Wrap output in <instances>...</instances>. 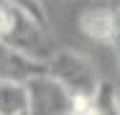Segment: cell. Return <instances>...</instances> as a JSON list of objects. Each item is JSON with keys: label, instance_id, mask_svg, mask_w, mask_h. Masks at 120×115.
Instances as JSON below:
<instances>
[{"label": "cell", "instance_id": "cell-1", "mask_svg": "<svg viewBox=\"0 0 120 115\" xmlns=\"http://www.w3.org/2000/svg\"><path fill=\"white\" fill-rule=\"evenodd\" d=\"M46 74L56 84H61L72 100H90V102L102 82L95 61L90 56L74 49H64V46H59L54 56L46 61Z\"/></svg>", "mask_w": 120, "mask_h": 115}, {"label": "cell", "instance_id": "cell-2", "mask_svg": "<svg viewBox=\"0 0 120 115\" xmlns=\"http://www.w3.org/2000/svg\"><path fill=\"white\" fill-rule=\"evenodd\" d=\"M0 41L8 44L10 49H15L18 54H23L26 59L38 61V64H46L54 56V51L59 49L44 26L33 23L31 18H26L23 13H18L13 8H10V26H8V31L3 33Z\"/></svg>", "mask_w": 120, "mask_h": 115}, {"label": "cell", "instance_id": "cell-3", "mask_svg": "<svg viewBox=\"0 0 120 115\" xmlns=\"http://www.w3.org/2000/svg\"><path fill=\"white\" fill-rule=\"evenodd\" d=\"M23 84L28 92V113L26 115H67L72 110V97L46 72L31 77Z\"/></svg>", "mask_w": 120, "mask_h": 115}, {"label": "cell", "instance_id": "cell-4", "mask_svg": "<svg viewBox=\"0 0 120 115\" xmlns=\"http://www.w3.org/2000/svg\"><path fill=\"white\" fill-rule=\"evenodd\" d=\"M79 28L87 38L102 46H118V3L87 8L79 15Z\"/></svg>", "mask_w": 120, "mask_h": 115}, {"label": "cell", "instance_id": "cell-5", "mask_svg": "<svg viewBox=\"0 0 120 115\" xmlns=\"http://www.w3.org/2000/svg\"><path fill=\"white\" fill-rule=\"evenodd\" d=\"M46 64L31 61L23 54H18L15 49L0 41V79H10V82H28L36 74H44Z\"/></svg>", "mask_w": 120, "mask_h": 115}, {"label": "cell", "instance_id": "cell-6", "mask_svg": "<svg viewBox=\"0 0 120 115\" xmlns=\"http://www.w3.org/2000/svg\"><path fill=\"white\" fill-rule=\"evenodd\" d=\"M26 113H28L26 84L0 79V115H26Z\"/></svg>", "mask_w": 120, "mask_h": 115}, {"label": "cell", "instance_id": "cell-7", "mask_svg": "<svg viewBox=\"0 0 120 115\" xmlns=\"http://www.w3.org/2000/svg\"><path fill=\"white\" fill-rule=\"evenodd\" d=\"M92 110L95 115H120L118 110V87L107 79L100 82L95 97H92Z\"/></svg>", "mask_w": 120, "mask_h": 115}, {"label": "cell", "instance_id": "cell-8", "mask_svg": "<svg viewBox=\"0 0 120 115\" xmlns=\"http://www.w3.org/2000/svg\"><path fill=\"white\" fill-rule=\"evenodd\" d=\"M8 8H13V10H18V13H23L26 18H31L33 23H38V26H49V13H46V5H44V0H3Z\"/></svg>", "mask_w": 120, "mask_h": 115}, {"label": "cell", "instance_id": "cell-9", "mask_svg": "<svg viewBox=\"0 0 120 115\" xmlns=\"http://www.w3.org/2000/svg\"><path fill=\"white\" fill-rule=\"evenodd\" d=\"M67 115H95V110L90 100H72V110Z\"/></svg>", "mask_w": 120, "mask_h": 115}, {"label": "cell", "instance_id": "cell-10", "mask_svg": "<svg viewBox=\"0 0 120 115\" xmlns=\"http://www.w3.org/2000/svg\"><path fill=\"white\" fill-rule=\"evenodd\" d=\"M8 26H10V8L0 0V38H3V33L8 31Z\"/></svg>", "mask_w": 120, "mask_h": 115}]
</instances>
